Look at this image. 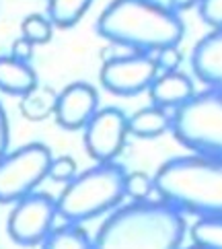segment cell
Segmentation results:
<instances>
[{
	"label": "cell",
	"instance_id": "obj_1",
	"mask_svg": "<svg viewBox=\"0 0 222 249\" xmlns=\"http://www.w3.org/2000/svg\"><path fill=\"white\" fill-rule=\"evenodd\" d=\"M97 33L115 46L153 56L179 46L185 25L179 13L158 0H111L97 19Z\"/></svg>",
	"mask_w": 222,
	"mask_h": 249
},
{
	"label": "cell",
	"instance_id": "obj_2",
	"mask_svg": "<svg viewBox=\"0 0 222 249\" xmlns=\"http://www.w3.org/2000/svg\"><path fill=\"white\" fill-rule=\"evenodd\" d=\"M185 218L165 202H132L118 206L93 239V249H181Z\"/></svg>",
	"mask_w": 222,
	"mask_h": 249
},
{
	"label": "cell",
	"instance_id": "obj_3",
	"mask_svg": "<svg viewBox=\"0 0 222 249\" xmlns=\"http://www.w3.org/2000/svg\"><path fill=\"white\" fill-rule=\"evenodd\" d=\"M158 202L200 218L222 216V161L183 155L165 161L153 177Z\"/></svg>",
	"mask_w": 222,
	"mask_h": 249
},
{
	"label": "cell",
	"instance_id": "obj_4",
	"mask_svg": "<svg viewBox=\"0 0 222 249\" xmlns=\"http://www.w3.org/2000/svg\"><path fill=\"white\" fill-rule=\"evenodd\" d=\"M126 169L118 163H97L76 173L56 198L58 218L68 225H83L101 214L115 210L126 198L123 194Z\"/></svg>",
	"mask_w": 222,
	"mask_h": 249
},
{
	"label": "cell",
	"instance_id": "obj_5",
	"mask_svg": "<svg viewBox=\"0 0 222 249\" xmlns=\"http://www.w3.org/2000/svg\"><path fill=\"white\" fill-rule=\"evenodd\" d=\"M171 132L193 155L222 161V91L208 87L171 115Z\"/></svg>",
	"mask_w": 222,
	"mask_h": 249
},
{
	"label": "cell",
	"instance_id": "obj_6",
	"mask_svg": "<svg viewBox=\"0 0 222 249\" xmlns=\"http://www.w3.org/2000/svg\"><path fill=\"white\" fill-rule=\"evenodd\" d=\"M51 150L41 142H29L0 157V204H15L33 194L48 177Z\"/></svg>",
	"mask_w": 222,
	"mask_h": 249
},
{
	"label": "cell",
	"instance_id": "obj_7",
	"mask_svg": "<svg viewBox=\"0 0 222 249\" xmlns=\"http://www.w3.org/2000/svg\"><path fill=\"white\" fill-rule=\"evenodd\" d=\"M58 218L56 200L50 194L33 192L23 200L15 202V208L8 214L6 231L17 245L35 247L46 241L54 231Z\"/></svg>",
	"mask_w": 222,
	"mask_h": 249
},
{
	"label": "cell",
	"instance_id": "obj_8",
	"mask_svg": "<svg viewBox=\"0 0 222 249\" xmlns=\"http://www.w3.org/2000/svg\"><path fill=\"white\" fill-rule=\"evenodd\" d=\"M158 76V68L150 54L132 52L126 56L109 58L99 72V81L105 91L118 97H134L150 89Z\"/></svg>",
	"mask_w": 222,
	"mask_h": 249
},
{
	"label": "cell",
	"instance_id": "obj_9",
	"mask_svg": "<svg viewBox=\"0 0 222 249\" xmlns=\"http://www.w3.org/2000/svg\"><path fill=\"white\" fill-rule=\"evenodd\" d=\"M85 130V148L95 163H113L126 146L128 118L118 107L97 109Z\"/></svg>",
	"mask_w": 222,
	"mask_h": 249
},
{
	"label": "cell",
	"instance_id": "obj_10",
	"mask_svg": "<svg viewBox=\"0 0 222 249\" xmlns=\"http://www.w3.org/2000/svg\"><path fill=\"white\" fill-rule=\"evenodd\" d=\"M99 109V95L88 83H72L56 95L54 118L64 130H83Z\"/></svg>",
	"mask_w": 222,
	"mask_h": 249
},
{
	"label": "cell",
	"instance_id": "obj_11",
	"mask_svg": "<svg viewBox=\"0 0 222 249\" xmlns=\"http://www.w3.org/2000/svg\"><path fill=\"white\" fill-rule=\"evenodd\" d=\"M193 74L204 85L222 91V29L210 31L191 52Z\"/></svg>",
	"mask_w": 222,
	"mask_h": 249
},
{
	"label": "cell",
	"instance_id": "obj_12",
	"mask_svg": "<svg viewBox=\"0 0 222 249\" xmlns=\"http://www.w3.org/2000/svg\"><path fill=\"white\" fill-rule=\"evenodd\" d=\"M148 95L154 107H161L165 111L167 109L175 111L195 95V87L191 78L185 72H181V70L161 72L153 81V85H150Z\"/></svg>",
	"mask_w": 222,
	"mask_h": 249
},
{
	"label": "cell",
	"instance_id": "obj_13",
	"mask_svg": "<svg viewBox=\"0 0 222 249\" xmlns=\"http://www.w3.org/2000/svg\"><path fill=\"white\" fill-rule=\"evenodd\" d=\"M37 74L27 62L13 56H0V91L13 97H25L37 87Z\"/></svg>",
	"mask_w": 222,
	"mask_h": 249
},
{
	"label": "cell",
	"instance_id": "obj_14",
	"mask_svg": "<svg viewBox=\"0 0 222 249\" xmlns=\"http://www.w3.org/2000/svg\"><path fill=\"white\" fill-rule=\"evenodd\" d=\"M171 130V115L161 107H142L128 118V132L138 138H158Z\"/></svg>",
	"mask_w": 222,
	"mask_h": 249
},
{
	"label": "cell",
	"instance_id": "obj_15",
	"mask_svg": "<svg viewBox=\"0 0 222 249\" xmlns=\"http://www.w3.org/2000/svg\"><path fill=\"white\" fill-rule=\"evenodd\" d=\"M93 0H48V19L58 29L74 27L91 8Z\"/></svg>",
	"mask_w": 222,
	"mask_h": 249
},
{
	"label": "cell",
	"instance_id": "obj_16",
	"mask_svg": "<svg viewBox=\"0 0 222 249\" xmlns=\"http://www.w3.org/2000/svg\"><path fill=\"white\" fill-rule=\"evenodd\" d=\"M41 249H93V239L81 225H62L54 227Z\"/></svg>",
	"mask_w": 222,
	"mask_h": 249
},
{
	"label": "cell",
	"instance_id": "obj_17",
	"mask_svg": "<svg viewBox=\"0 0 222 249\" xmlns=\"http://www.w3.org/2000/svg\"><path fill=\"white\" fill-rule=\"evenodd\" d=\"M56 95L51 89L48 87H35L33 91H29L25 97H21V111L27 120H43L48 115H54V107H56Z\"/></svg>",
	"mask_w": 222,
	"mask_h": 249
},
{
	"label": "cell",
	"instance_id": "obj_18",
	"mask_svg": "<svg viewBox=\"0 0 222 249\" xmlns=\"http://www.w3.org/2000/svg\"><path fill=\"white\" fill-rule=\"evenodd\" d=\"M191 243L198 249H222V216L195 220L191 225Z\"/></svg>",
	"mask_w": 222,
	"mask_h": 249
},
{
	"label": "cell",
	"instance_id": "obj_19",
	"mask_svg": "<svg viewBox=\"0 0 222 249\" xmlns=\"http://www.w3.org/2000/svg\"><path fill=\"white\" fill-rule=\"evenodd\" d=\"M54 35V25L50 23L48 17L43 15H27L21 23V37H25L27 41H31L33 46H43L48 43Z\"/></svg>",
	"mask_w": 222,
	"mask_h": 249
},
{
	"label": "cell",
	"instance_id": "obj_20",
	"mask_svg": "<svg viewBox=\"0 0 222 249\" xmlns=\"http://www.w3.org/2000/svg\"><path fill=\"white\" fill-rule=\"evenodd\" d=\"M153 192H154V183L148 173L144 171L126 173V179H123V194H126V198H132L134 202H148Z\"/></svg>",
	"mask_w": 222,
	"mask_h": 249
},
{
	"label": "cell",
	"instance_id": "obj_21",
	"mask_svg": "<svg viewBox=\"0 0 222 249\" xmlns=\"http://www.w3.org/2000/svg\"><path fill=\"white\" fill-rule=\"evenodd\" d=\"M48 177L51 181L58 183H68L70 179L76 177V161L72 157H56L51 159L50 169H48Z\"/></svg>",
	"mask_w": 222,
	"mask_h": 249
},
{
	"label": "cell",
	"instance_id": "obj_22",
	"mask_svg": "<svg viewBox=\"0 0 222 249\" xmlns=\"http://www.w3.org/2000/svg\"><path fill=\"white\" fill-rule=\"evenodd\" d=\"M198 11H200L202 21L212 31L222 29V0H200Z\"/></svg>",
	"mask_w": 222,
	"mask_h": 249
},
{
	"label": "cell",
	"instance_id": "obj_23",
	"mask_svg": "<svg viewBox=\"0 0 222 249\" xmlns=\"http://www.w3.org/2000/svg\"><path fill=\"white\" fill-rule=\"evenodd\" d=\"M153 58H154V64H156V68L161 70V72H175V70H179L181 60H183L181 52H179V46L158 50Z\"/></svg>",
	"mask_w": 222,
	"mask_h": 249
},
{
	"label": "cell",
	"instance_id": "obj_24",
	"mask_svg": "<svg viewBox=\"0 0 222 249\" xmlns=\"http://www.w3.org/2000/svg\"><path fill=\"white\" fill-rule=\"evenodd\" d=\"M33 43L27 41L25 37H19V39H15L13 41V48H11V54L8 56H13L15 60H21V62H27L29 64V60L33 58Z\"/></svg>",
	"mask_w": 222,
	"mask_h": 249
},
{
	"label": "cell",
	"instance_id": "obj_25",
	"mask_svg": "<svg viewBox=\"0 0 222 249\" xmlns=\"http://www.w3.org/2000/svg\"><path fill=\"white\" fill-rule=\"evenodd\" d=\"M8 140H11V134H8V118H6L2 103H0V157L8 153Z\"/></svg>",
	"mask_w": 222,
	"mask_h": 249
},
{
	"label": "cell",
	"instance_id": "obj_26",
	"mask_svg": "<svg viewBox=\"0 0 222 249\" xmlns=\"http://www.w3.org/2000/svg\"><path fill=\"white\" fill-rule=\"evenodd\" d=\"M200 0H169V8H173L175 13L181 11H189L191 6H198Z\"/></svg>",
	"mask_w": 222,
	"mask_h": 249
},
{
	"label": "cell",
	"instance_id": "obj_27",
	"mask_svg": "<svg viewBox=\"0 0 222 249\" xmlns=\"http://www.w3.org/2000/svg\"><path fill=\"white\" fill-rule=\"evenodd\" d=\"M188 249H198V247H193V245H191V247H188Z\"/></svg>",
	"mask_w": 222,
	"mask_h": 249
}]
</instances>
